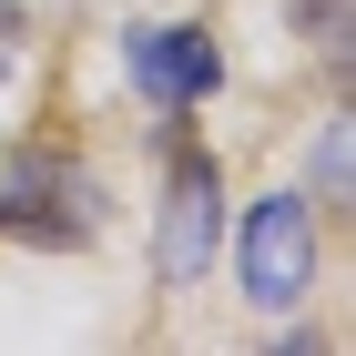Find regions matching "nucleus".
Here are the masks:
<instances>
[{
	"mask_svg": "<svg viewBox=\"0 0 356 356\" xmlns=\"http://www.w3.org/2000/svg\"><path fill=\"white\" fill-rule=\"evenodd\" d=\"M305 275H316L305 204H296V193H265V204L245 214V296H254V305H296Z\"/></svg>",
	"mask_w": 356,
	"mask_h": 356,
	"instance_id": "1",
	"label": "nucleus"
},
{
	"mask_svg": "<svg viewBox=\"0 0 356 356\" xmlns=\"http://www.w3.org/2000/svg\"><path fill=\"white\" fill-rule=\"evenodd\" d=\"M214 234H224V184L214 163H173V204H163V285H193L214 265Z\"/></svg>",
	"mask_w": 356,
	"mask_h": 356,
	"instance_id": "2",
	"label": "nucleus"
},
{
	"mask_svg": "<svg viewBox=\"0 0 356 356\" xmlns=\"http://www.w3.org/2000/svg\"><path fill=\"white\" fill-rule=\"evenodd\" d=\"M122 61H133V82L153 92V102H204V92L224 82V61H214L204 31H133Z\"/></svg>",
	"mask_w": 356,
	"mask_h": 356,
	"instance_id": "3",
	"label": "nucleus"
},
{
	"mask_svg": "<svg viewBox=\"0 0 356 356\" xmlns=\"http://www.w3.org/2000/svg\"><path fill=\"white\" fill-rule=\"evenodd\" d=\"M316 184H326V193H346V122L316 143Z\"/></svg>",
	"mask_w": 356,
	"mask_h": 356,
	"instance_id": "4",
	"label": "nucleus"
},
{
	"mask_svg": "<svg viewBox=\"0 0 356 356\" xmlns=\"http://www.w3.org/2000/svg\"><path fill=\"white\" fill-rule=\"evenodd\" d=\"M10 61H21V10L0 0V72H10Z\"/></svg>",
	"mask_w": 356,
	"mask_h": 356,
	"instance_id": "5",
	"label": "nucleus"
}]
</instances>
